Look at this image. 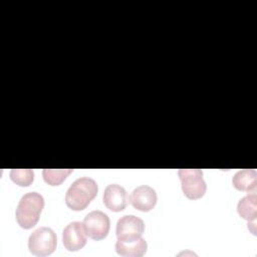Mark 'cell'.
<instances>
[{"instance_id":"13","label":"cell","mask_w":257,"mask_h":257,"mask_svg":"<svg viewBox=\"0 0 257 257\" xmlns=\"http://www.w3.org/2000/svg\"><path fill=\"white\" fill-rule=\"evenodd\" d=\"M72 171V169H44L42 176L48 185L59 186Z\"/></svg>"},{"instance_id":"2","label":"cell","mask_w":257,"mask_h":257,"mask_svg":"<svg viewBox=\"0 0 257 257\" xmlns=\"http://www.w3.org/2000/svg\"><path fill=\"white\" fill-rule=\"evenodd\" d=\"M44 207V199L37 192H29L21 197L15 211L18 225L24 229L34 227Z\"/></svg>"},{"instance_id":"7","label":"cell","mask_w":257,"mask_h":257,"mask_svg":"<svg viewBox=\"0 0 257 257\" xmlns=\"http://www.w3.org/2000/svg\"><path fill=\"white\" fill-rule=\"evenodd\" d=\"M87 234L83 223L74 221L65 226L62 232V242L68 251H77L84 247L87 241Z\"/></svg>"},{"instance_id":"5","label":"cell","mask_w":257,"mask_h":257,"mask_svg":"<svg viewBox=\"0 0 257 257\" xmlns=\"http://www.w3.org/2000/svg\"><path fill=\"white\" fill-rule=\"evenodd\" d=\"M83 226L89 238L93 240H102L109 232L110 221L105 213L99 210H94L84 217Z\"/></svg>"},{"instance_id":"4","label":"cell","mask_w":257,"mask_h":257,"mask_svg":"<svg viewBox=\"0 0 257 257\" xmlns=\"http://www.w3.org/2000/svg\"><path fill=\"white\" fill-rule=\"evenodd\" d=\"M184 195L191 200L202 198L207 190L203 172L199 169H181L178 172Z\"/></svg>"},{"instance_id":"11","label":"cell","mask_w":257,"mask_h":257,"mask_svg":"<svg viewBox=\"0 0 257 257\" xmlns=\"http://www.w3.org/2000/svg\"><path fill=\"white\" fill-rule=\"evenodd\" d=\"M257 173L254 169H243L235 173L232 184L235 189L242 192H256Z\"/></svg>"},{"instance_id":"1","label":"cell","mask_w":257,"mask_h":257,"mask_svg":"<svg viewBox=\"0 0 257 257\" xmlns=\"http://www.w3.org/2000/svg\"><path fill=\"white\" fill-rule=\"evenodd\" d=\"M96 182L88 177L76 179L67 189L65 204L73 211L84 210L97 195Z\"/></svg>"},{"instance_id":"14","label":"cell","mask_w":257,"mask_h":257,"mask_svg":"<svg viewBox=\"0 0 257 257\" xmlns=\"http://www.w3.org/2000/svg\"><path fill=\"white\" fill-rule=\"evenodd\" d=\"M10 179L20 187H28L34 180V172L31 169H12Z\"/></svg>"},{"instance_id":"12","label":"cell","mask_w":257,"mask_h":257,"mask_svg":"<svg viewBox=\"0 0 257 257\" xmlns=\"http://www.w3.org/2000/svg\"><path fill=\"white\" fill-rule=\"evenodd\" d=\"M237 211L241 218L249 222H256L257 217V195L256 192L248 193L245 197L239 200Z\"/></svg>"},{"instance_id":"9","label":"cell","mask_w":257,"mask_h":257,"mask_svg":"<svg viewBox=\"0 0 257 257\" xmlns=\"http://www.w3.org/2000/svg\"><path fill=\"white\" fill-rule=\"evenodd\" d=\"M102 201L104 206L112 212L122 211L127 204L125 189L118 184H109L103 192Z\"/></svg>"},{"instance_id":"6","label":"cell","mask_w":257,"mask_h":257,"mask_svg":"<svg viewBox=\"0 0 257 257\" xmlns=\"http://www.w3.org/2000/svg\"><path fill=\"white\" fill-rule=\"evenodd\" d=\"M145 231L144 221L135 215H124L116 223L117 240L128 241L142 237Z\"/></svg>"},{"instance_id":"10","label":"cell","mask_w":257,"mask_h":257,"mask_svg":"<svg viewBox=\"0 0 257 257\" xmlns=\"http://www.w3.org/2000/svg\"><path fill=\"white\" fill-rule=\"evenodd\" d=\"M147 241L143 237L128 241L117 240L115 243L116 253L125 257H142L147 252Z\"/></svg>"},{"instance_id":"8","label":"cell","mask_w":257,"mask_h":257,"mask_svg":"<svg viewBox=\"0 0 257 257\" xmlns=\"http://www.w3.org/2000/svg\"><path fill=\"white\" fill-rule=\"evenodd\" d=\"M157 193L155 189L148 185H142L137 187L130 196V202L135 209L149 212L157 204Z\"/></svg>"},{"instance_id":"3","label":"cell","mask_w":257,"mask_h":257,"mask_svg":"<svg viewBox=\"0 0 257 257\" xmlns=\"http://www.w3.org/2000/svg\"><path fill=\"white\" fill-rule=\"evenodd\" d=\"M57 245L54 231L49 227H40L33 231L28 238V249L35 256L50 255Z\"/></svg>"}]
</instances>
